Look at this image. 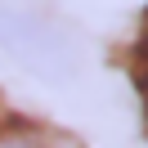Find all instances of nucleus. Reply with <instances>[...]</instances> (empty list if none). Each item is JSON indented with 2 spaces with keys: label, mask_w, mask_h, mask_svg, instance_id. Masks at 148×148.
I'll list each match as a JSON object with an SVG mask.
<instances>
[{
  "label": "nucleus",
  "mask_w": 148,
  "mask_h": 148,
  "mask_svg": "<svg viewBox=\"0 0 148 148\" xmlns=\"http://www.w3.org/2000/svg\"><path fill=\"white\" fill-rule=\"evenodd\" d=\"M0 45L9 49L23 67L40 76H72L76 67V45L58 23L36 18V14H18V9H0Z\"/></svg>",
  "instance_id": "1"
},
{
  "label": "nucleus",
  "mask_w": 148,
  "mask_h": 148,
  "mask_svg": "<svg viewBox=\"0 0 148 148\" xmlns=\"http://www.w3.org/2000/svg\"><path fill=\"white\" fill-rule=\"evenodd\" d=\"M0 148H81V144L72 135H63V130L14 117V121H0Z\"/></svg>",
  "instance_id": "2"
},
{
  "label": "nucleus",
  "mask_w": 148,
  "mask_h": 148,
  "mask_svg": "<svg viewBox=\"0 0 148 148\" xmlns=\"http://www.w3.org/2000/svg\"><path fill=\"white\" fill-rule=\"evenodd\" d=\"M135 58H139V72H148V14H144V32H139V45H135Z\"/></svg>",
  "instance_id": "3"
},
{
  "label": "nucleus",
  "mask_w": 148,
  "mask_h": 148,
  "mask_svg": "<svg viewBox=\"0 0 148 148\" xmlns=\"http://www.w3.org/2000/svg\"><path fill=\"white\" fill-rule=\"evenodd\" d=\"M139 99H144V126H148V72H139Z\"/></svg>",
  "instance_id": "4"
}]
</instances>
